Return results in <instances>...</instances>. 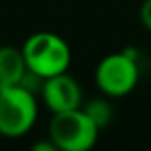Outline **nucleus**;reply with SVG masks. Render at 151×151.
<instances>
[{
  "instance_id": "20e7f679",
  "label": "nucleus",
  "mask_w": 151,
  "mask_h": 151,
  "mask_svg": "<svg viewBox=\"0 0 151 151\" xmlns=\"http://www.w3.org/2000/svg\"><path fill=\"white\" fill-rule=\"evenodd\" d=\"M98 89L109 98L128 96L139 84V66L135 55L126 50L103 57L94 71Z\"/></svg>"
},
{
  "instance_id": "7ed1b4c3",
  "label": "nucleus",
  "mask_w": 151,
  "mask_h": 151,
  "mask_svg": "<svg viewBox=\"0 0 151 151\" xmlns=\"http://www.w3.org/2000/svg\"><path fill=\"white\" fill-rule=\"evenodd\" d=\"M37 119L36 94L23 86L0 87V135L18 139L29 133Z\"/></svg>"
},
{
  "instance_id": "6e6552de",
  "label": "nucleus",
  "mask_w": 151,
  "mask_h": 151,
  "mask_svg": "<svg viewBox=\"0 0 151 151\" xmlns=\"http://www.w3.org/2000/svg\"><path fill=\"white\" fill-rule=\"evenodd\" d=\"M139 16H140L144 29L151 32V0H144L142 2V6L139 9Z\"/></svg>"
},
{
  "instance_id": "1a4fd4ad",
  "label": "nucleus",
  "mask_w": 151,
  "mask_h": 151,
  "mask_svg": "<svg viewBox=\"0 0 151 151\" xmlns=\"http://www.w3.org/2000/svg\"><path fill=\"white\" fill-rule=\"evenodd\" d=\"M32 149H34V151H57L55 144H53L50 139H46V140H41V142H36V144L32 146Z\"/></svg>"
},
{
  "instance_id": "423d86ee",
  "label": "nucleus",
  "mask_w": 151,
  "mask_h": 151,
  "mask_svg": "<svg viewBox=\"0 0 151 151\" xmlns=\"http://www.w3.org/2000/svg\"><path fill=\"white\" fill-rule=\"evenodd\" d=\"M27 69L29 68H27L22 48L11 46V45L0 46V87L20 84Z\"/></svg>"
},
{
  "instance_id": "f257e3e1",
  "label": "nucleus",
  "mask_w": 151,
  "mask_h": 151,
  "mask_svg": "<svg viewBox=\"0 0 151 151\" xmlns=\"http://www.w3.org/2000/svg\"><path fill=\"white\" fill-rule=\"evenodd\" d=\"M27 68L41 78L68 71L71 64L69 45L53 32H36L29 36L22 46Z\"/></svg>"
},
{
  "instance_id": "0eeeda50",
  "label": "nucleus",
  "mask_w": 151,
  "mask_h": 151,
  "mask_svg": "<svg viewBox=\"0 0 151 151\" xmlns=\"http://www.w3.org/2000/svg\"><path fill=\"white\" fill-rule=\"evenodd\" d=\"M82 109H84V112L100 126V130L105 128V126L112 121V107H110V103H109L107 100H103V98L91 100V101H87Z\"/></svg>"
},
{
  "instance_id": "39448f33",
  "label": "nucleus",
  "mask_w": 151,
  "mask_h": 151,
  "mask_svg": "<svg viewBox=\"0 0 151 151\" xmlns=\"http://www.w3.org/2000/svg\"><path fill=\"white\" fill-rule=\"evenodd\" d=\"M41 98L46 109L52 114H57V112L80 109L84 93H82L80 84L71 75H68V71H64V73L53 75V77L43 80Z\"/></svg>"
},
{
  "instance_id": "f03ea898",
  "label": "nucleus",
  "mask_w": 151,
  "mask_h": 151,
  "mask_svg": "<svg viewBox=\"0 0 151 151\" xmlns=\"http://www.w3.org/2000/svg\"><path fill=\"white\" fill-rule=\"evenodd\" d=\"M98 135L100 126L82 107L53 114L48 124V139L57 151H89L98 142Z\"/></svg>"
}]
</instances>
